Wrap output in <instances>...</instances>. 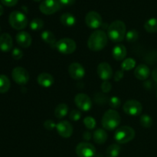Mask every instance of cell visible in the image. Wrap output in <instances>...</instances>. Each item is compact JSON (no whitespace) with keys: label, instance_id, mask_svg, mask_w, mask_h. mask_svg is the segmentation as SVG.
I'll list each match as a JSON object with an SVG mask.
<instances>
[{"label":"cell","instance_id":"obj_1","mask_svg":"<svg viewBox=\"0 0 157 157\" xmlns=\"http://www.w3.org/2000/svg\"><path fill=\"white\" fill-rule=\"evenodd\" d=\"M108 41V36L103 30H95L92 32L87 41L89 49L93 52L103 50Z\"/></svg>","mask_w":157,"mask_h":157},{"label":"cell","instance_id":"obj_2","mask_svg":"<svg viewBox=\"0 0 157 157\" xmlns=\"http://www.w3.org/2000/svg\"><path fill=\"white\" fill-rule=\"evenodd\" d=\"M127 28L124 21L116 20L109 25L107 29V36L113 42H121L125 38Z\"/></svg>","mask_w":157,"mask_h":157},{"label":"cell","instance_id":"obj_3","mask_svg":"<svg viewBox=\"0 0 157 157\" xmlns=\"http://www.w3.org/2000/svg\"><path fill=\"white\" fill-rule=\"evenodd\" d=\"M121 121V117L117 110H108L103 116L101 124L105 130H113L117 128Z\"/></svg>","mask_w":157,"mask_h":157},{"label":"cell","instance_id":"obj_4","mask_svg":"<svg viewBox=\"0 0 157 157\" xmlns=\"http://www.w3.org/2000/svg\"><path fill=\"white\" fill-rule=\"evenodd\" d=\"M135 137V131L132 127L123 126L117 129L114 133V140L121 144H125L133 140Z\"/></svg>","mask_w":157,"mask_h":157},{"label":"cell","instance_id":"obj_5","mask_svg":"<svg viewBox=\"0 0 157 157\" xmlns=\"http://www.w3.org/2000/svg\"><path fill=\"white\" fill-rule=\"evenodd\" d=\"M9 21L10 25L16 30H22L28 25L29 20L23 12L14 11L9 15Z\"/></svg>","mask_w":157,"mask_h":157},{"label":"cell","instance_id":"obj_6","mask_svg":"<svg viewBox=\"0 0 157 157\" xmlns=\"http://www.w3.org/2000/svg\"><path fill=\"white\" fill-rule=\"evenodd\" d=\"M55 48L62 55H71L75 52L77 44L73 39L64 38L57 41Z\"/></svg>","mask_w":157,"mask_h":157},{"label":"cell","instance_id":"obj_7","mask_svg":"<svg viewBox=\"0 0 157 157\" xmlns=\"http://www.w3.org/2000/svg\"><path fill=\"white\" fill-rule=\"evenodd\" d=\"M123 109L124 111L129 116L136 117L140 115V113H142L143 107L140 102L136 100H129L124 104Z\"/></svg>","mask_w":157,"mask_h":157},{"label":"cell","instance_id":"obj_8","mask_svg":"<svg viewBox=\"0 0 157 157\" xmlns=\"http://www.w3.org/2000/svg\"><path fill=\"white\" fill-rule=\"evenodd\" d=\"M12 78L16 84L25 85L29 81V73L25 68L22 67H16L12 70Z\"/></svg>","mask_w":157,"mask_h":157},{"label":"cell","instance_id":"obj_9","mask_svg":"<svg viewBox=\"0 0 157 157\" xmlns=\"http://www.w3.org/2000/svg\"><path fill=\"white\" fill-rule=\"evenodd\" d=\"M61 8L58 0H44L39 6V9L41 13L44 15H52Z\"/></svg>","mask_w":157,"mask_h":157},{"label":"cell","instance_id":"obj_10","mask_svg":"<svg viewBox=\"0 0 157 157\" xmlns=\"http://www.w3.org/2000/svg\"><path fill=\"white\" fill-rule=\"evenodd\" d=\"M76 154L78 157H94L96 154V148L90 143H80L76 147Z\"/></svg>","mask_w":157,"mask_h":157},{"label":"cell","instance_id":"obj_11","mask_svg":"<svg viewBox=\"0 0 157 157\" xmlns=\"http://www.w3.org/2000/svg\"><path fill=\"white\" fill-rule=\"evenodd\" d=\"M85 24L90 29H97L102 25V17L98 12L95 11H90L85 16Z\"/></svg>","mask_w":157,"mask_h":157},{"label":"cell","instance_id":"obj_12","mask_svg":"<svg viewBox=\"0 0 157 157\" xmlns=\"http://www.w3.org/2000/svg\"><path fill=\"white\" fill-rule=\"evenodd\" d=\"M77 107L82 111H89L92 107V101L90 97L85 94H78L75 98Z\"/></svg>","mask_w":157,"mask_h":157},{"label":"cell","instance_id":"obj_13","mask_svg":"<svg viewBox=\"0 0 157 157\" xmlns=\"http://www.w3.org/2000/svg\"><path fill=\"white\" fill-rule=\"evenodd\" d=\"M98 75L104 81H107L113 76V70L108 63L102 62L98 66L97 68Z\"/></svg>","mask_w":157,"mask_h":157},{"label":"cell","instance_id":"obj_14","mask_svg":"<svg viewBox=\"0 0 157 157\" xmlns=\"http://www.w3.org/2000/svg\"><path fill=\"white\" fill-rule=\"evenodd\" d=\"M68 72L71 78L74 80H81L85 75V69L79 63H72L68 67Z\"/></svg>","mask_w":157,"mask_h":157},{"label":"cell","instance_id":"obj_15","mask_svg":"<svg viewBox=\"0 0 157 157\" xmlns=\"http://www.w3.org/2000/svg\"><path fill=\"white\" fill-rule=\"evenodd\" d=\"M56 130L58 134L64 138H68L73 133V127L70 122L66 121H61L56 125Z\"/></svg>","mask_w":157,"mask_h":157},{"label":"cell","instance_id":"obj_16","mask_svg":"<svg viewBox=\"0 0 157 157\" xmlns=\"http://www.w3.org/2000/svg\"><path fill=\"white\" fill-rule=\"evenodd\" d=\"M15 40H16L17 44L23 48H29L32 44V41L30 34L26 32H23V31L17 34L16 36H15Z\"/></svg>","mask_w":157,"mask_h":157},{"label":"cell","instance_id":"obj_17","mask_svg":"<svg viewBox=\"0 0 157 157\" xmlns=\"http://www.w3.org/2000/svg\"><path fill=\"white\" fill-rule=\"evenodd\" d=\"M13 46L12 38L9 34L3 33L0 36V50L2 52H8L12 50Z\"/></svg>","mask_w":157,"mask_h":157},{"label":"cell","instance_id":"obj_18","mask_svg":"<svg viewBox=\"0 0 157 157\" xmlns=\"http://www.w3.org/2000/svg\"><path fill=\"white\" fill-rule=\"evenodd\" d=\"M37 81H38V84L43 87H50L53 85L54 82H55V79H54L53 76L48 73H41L38 76L37 78Z\"/></svg>","mask_w":157,"mask_h":157},{"label":"cell","instance_id":"obj_19","mask_svg":"<svg viewBox=\"0 0 157 157\" xmlns=\"http://www.w3.org/2000/svg\"><path fill=\"white\" fill-rule=\"evenodd\" d=\"M150 75V68L146 64H140L136 67L134 71V75L138 80L145 81Z\"/></svg>","mask_w":157,"mask_h":157},{"label":"cell","instance_id":"obj_20","mask_svg":"<svg viewBox=\"0 0 157 157\" xmlns=\"http://www.w3.org/2000/svg\"><path fill=\"white\" fill-rule=\"evenodd\" d=\"M127 48L124 44H117L113 48L112 51V55L113 58L117 61H123L127 56Z\"/></svg>","mask_w":157,"mask_h":157},{"label":"cell","instance_id":"obj_21","mask_svg":"<svg viewBox=\"0 0 157 157\" xmlns=\"http://www.w3.org/2000/svg\"><path fill=\"white\" fill-rule=\"evenodd\" d=\"M94 140L98 144H104L107 140V133L104 129H98L93 134Z\"/></svg>","mask_w":157,"mask_h":157},{"label":"cell","instance_id":"obj_22","mask_svg":"<svg viewBox=\"0 0 157 157\" xmlns=\"http://www.w3.org/2000/svg\"><path fill=\"white\" fill-rule=\"evenodd\" d=\"M60 21L63 25L67 26V27H71L76 24V18L75 17V15L69 12L62 14L60 18Z\"/></svg>","mask_w":157,"mask_h":157},{"label":"cell","instance_id":"obj_23","mask_svg":"<svg viewBox=\"0 0 157 157\" xmlns=\"http://www.w3.org/2000/svg\"><path fill=\"white\" fill-rule=\"evenodd\" d=\"M41 39H42L46 44H50L52 47H53V46L55 45V44H56L57 41L56 39H55V35H54L52 32H50V31L48 30L44 31V32L41 33Z\"/></svg>","mask_w":157,"mask_h":157},{"label":"cell","instance_id":"obj_24","mask_svg":"<svg viewBox=\"0 0 157 157\" xmlns=\"http://www.w3.org/2000/svg\"><path fill=\"white\" fill-rule=\"evenodd\" d=\"M67 112H68V107L66 104L62 103V104H59L56 107L55 110V115L58 119H62L64 117H66Z\"/></svg>","mask_w":157,"mask_h":157},{"label":"cell","instance_id":"obj_25","mask_svg":"<svg viewBox=\"0 0 157 157\" xmlns=\"http://www.w3.org/2000/svg\"><path fill=\"white\" fill-rule=\"evenodd\" d=\"M11 82L7 76L0 75V94H5L9 91L10 88Z\"/></svg>","mask_w":157,"mask_h":157},{"label":"cell","instance_id":"obj_26","mask_svg":"<svg viewBox=\"0 0 157 157\" xmlns=\"http://www.w3.org/2000/svg\"><path fill=\"white\" fill-rule=\"evenodd\" d=\"M144 29L149 33L157 32V18H151L147 20L144 24Z\"/></svg>","mask_w":157,"mask_h":157},{"label":"cell","instance_id":"obj_27","mask_svg":"<svg viewBox=\"0 0 157 157\" xmlns=\"http://www.w3.org/2000/svg\"><path fill=\"white\" fill-rule=\"evenodd\" d=\"M121 148L118 144H112L107 147L106 151L107 157H118L121 153Z\"/></svg>","mask_w":157,"mask_h":157},{"label":"cell","instance_id":"obj_28","mask_svg":"<svg viewBox=\"0 0 157 157\" xmlns=\"http://www.w3.org/2000/svg\"><path fill=\"white\" fill-rule=\"evenodd\" d=\"M136 66V61L134 59L131 58H127L124 60L121 64V68L123 71H130Z\"/></svg>","mask_w":157,"mask_h":157},{"label":"cell","instance_id":"obj_29","mask_svg":"<svg viewBox=\"0 0 157 157\" xmlns=\"http://www.w3.org/2000/svg\"><path fill=\"white\" fill-rule=\"evenodd\" d=\"M44 27V21L39 18H35L31 21L30 28L32 31H40Z\"/></svg>","mask_w":157,"mask_h":157},{"label":"cell","instance_id":"obj_30","mask_svg":"<svg viewBox=\"0 0 157 157\" xmlns=\"http://www.w3.org/2000/svg\"><path fill=\"white\" fill-rule=\"evenodd\" d=\"M140 125L144 128H150L153 125V119L148 114H144L140 117Z\"/></svg>","mask_w":157,"mask_h":157},{"label":"cell","instance_id":"obj_31","mask_svg":"<svg viewBox=\"0 0 157 157\" xmlns=\"http://www.w3.org/2000/svg\"><path fill=\"white\" fill-rule=\"evenodd\" d=\"M138 38H139V33L136 29H131V30L128 31L125 36L127 41L130 43L136 41L138 39Z\"/></svg>","mask_w":157,"mask_h":157},{"label":"cell","instance_id":"obj_32","mask_svg":"<svg viewBox=\"0 0 157 157\" xmlns=\"http://www.w3.org/2000/svg\"><path fill=\"white\" fill-rule=\"evenodd\" d=\"M84 124L88 130H93L96 127V121L92 117H87L84 118Z\"/></svg>","mask_w":157,"mask_h":157},{"label":"cell","instance_id":"obj_33","mask_svg":"<svg viewBox=\"0 0 157 157\" xmlns=\"http://www.w3.org/2000/svg\"><path fill=\"white\" fill-rule=\"evenodd\" d=\"M109 105L113 109H117L121 107V101L118 97H111L109 100Z\"/></svg>","mask_w":157,"mask_h":157},{"label":"cell","instance_id":"obj_34","mask_svg":"<svg viewBox=\"0 0 157 157\" xmlns=\"http://www.w3.org/2000/svg\"><path fill=\"white\" fill-rule=\"evenodd\" d=\"M95 102L98 104H105L107 101V98L101 93H98L94 96Z\"/></svg>","mask_w":157,"mask_h":157},{"label":"cell","instance_id":"obj_35","mask_svg":"<svg viewBox=\"0 0 157 157\" xmlns=\"http://www.w3.org/2000/svg\"><path fill=\"white\" fill-rule=\"evenodd\" d=\"M81 113L78 110H72L69 114V118L72 121H78L81 119Z\"/></svg>","mask_w":157,"mask_h":157},{"label":"cell","instance_id":"obj_36","mask_svg":"<svg viewBox=\"0 0 157 157\" xmlns=\"http://www.w3.org/2000/svg\"><path fill=\"white\" fill-rule=\"evenodd\" d=\"M12 56L15 60H20L23 57V52L18 48H15L12 52Z\"/></svg>","mask_w":157,"mask_h":157},{"label":"cell","instance_id":"obj_37","mask_svg":"<svg viewBox=\"0 0 157 157\" xmlns=\"http://www.w3.org/2000/svg\"><path fill=\"white\" fill-rule=\"evenodd\" d=\"M112 86L111 84L107 81H104V82L101 84V90H102L103 93H109V92L111 90Z\"/></svg>","mask_w":157,"mask_h":157},{"label":"cell","instance_id":"obj_38","mask_svg":"<svg viewBox=\"0 0 157 157\" xmlns=\"http://www.w3.org/2000/svg\"><path fill=\"white\" fill-rule=\"evenodd\" d=\"M56 125L57 124H55V122L52 120H47L44 123V128L48 130H54L55 128H56Z\"/></svg>","mask_w":157,"mask_h":157},{"label":"cell","instance_id":"obj_39","mask_svg":"<svg viewBox=\"0 0 157 157\" xmlns=\"http://www.w3.org/2000/svg\"><path fill=\"white\" fill-rule=\"evenodd\" d=\"M18 0H1V2L2 3L4 6H9V7H12V6H15L18 3Z\"/></svg>","mask_w":157,"mask_h":157},{"label":"cell","instance_id":"obj_40","mask_svg":"<svg viewBox=\"0 0 157 157\" xmlns=\"http://www.w3.org/2000/svg\"><path fill=\"white\" fill-rule=\"evenodd\" d=\"M61 6H70L71 5L75 4L76 0H58Z\"/></svg>","mask_w":157,"mask_h":157},{"label":"cell","instance_id":"obj_41","mask_svg":"<svg viewBox=\"0 0 157 157\" xmlns=\"http://www.w3.org/2000/svg\"><path fill=\"white\" fill-rule=\"evenodd\" d=\"M124 78V71H117L114 75V81H120Z\"/></svg>","mask_w":157,"mask_h":157},{"label":"cell","instance_id":"obj_42","mask_svg":"<svg viewBox=\"0 0 157 157\" xmlns=\"http://www.w3.org/2000/svg\"><path fill=\"white\" fill-rule=\"evenodd\" d=\"M91 133L90 132H84V134H83V138H84L85 140H90V138H91Z\"/></svg>","mask_w":157,"mask_h":157},{"label":"cell","instance_id":"obj_43","mask_svg":"<svg viewBox=\"0 0 157 157\" xmlns=\"http://www.w3.org/2000/svg\"><path fill=\"white\" fill-rule=\"evenodd\" d=\"M152 78H153V81L157 84V67L153 69V72H152Z\"/></svg>","mask_w":157,"mask_h":157},{"label":"cell","instance_id":"obj_44","mask_svg":"<svg viewBox=\"0 0 157 157\" xmlns=\"http://www.w3.org/2000/svg\"><path fill=\"white\" fill-rule=\"evenodd\" d=\"M3 12H4V9H3L2 6V5L0 4V16H1V15H2Z\"/></svg>","mask_w":157,"mask_h":157},{"label":"cell","instance_id":"obj_45","mask_svg":"<svg viewBox=\"0 0 157 157\" xmlns=\"http://www.w3.org/2000/svg\"><path fill=\"white\" fill-rule=\"evenodd\" d=\"M33 1H35V2H41V0H33Z\"/></svg>","mask_w":157,"mask_h":157},{"label":"cell","instance_id":"obj_46","mask_svg":"<svg viewBox=\"0 0 157 157\" xmlns=\"http://www.w3.org/2000/svg\"><path fill=\"white\" fill-rule=\"evenodd\" d=\"M0 32H1V27H0Z\"/></svg>","mask_w":157,"mask_h":157},{"label":"cell","instance_id":"obj_47","mask_svg":"<svg viewBox=\"0 0 157 157\" xmlns=\"http://www.w3.org/2000/svg\"><path fill=\"white\" fill-rule=\"evenodd\" d=\"M156 98H157V91H156Z\"/></svg>","mask_w":157,"mask_h":157}]
</instances>
